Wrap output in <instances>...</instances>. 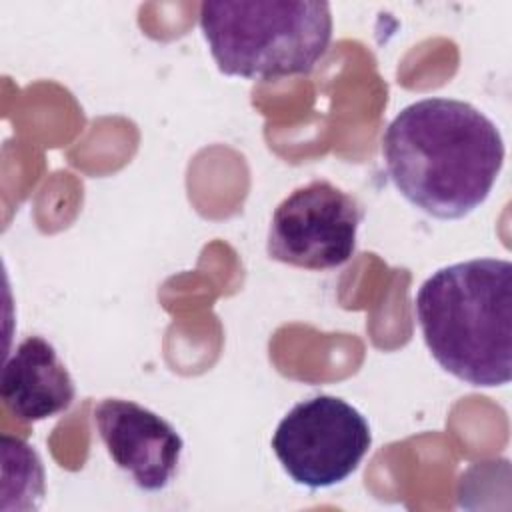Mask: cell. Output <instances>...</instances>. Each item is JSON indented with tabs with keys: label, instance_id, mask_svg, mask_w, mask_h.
I'll use <instances>...</instances> for the list:
<instances>
[{
	"label": "cell",
	"instance_id": "6da1fadb",
	"mask_svg": "<svg viewBox=\"0 0 512 512\" xmlns=\"http://www.w3.org/2000/svg\"><path fill=\"white\" fill-rule=\"evenodd\" d=\"M382 154L392 184L410 204L456 220L488 198L506 150L498 126L470 102L422 98L388 124Z\"/></svg>",
	"mask_w": 512,
	"mask_h": 512
},
{
	"label": "cell",
	"instance_id": "7a4b0ae2",
	"mask_svg": "<svg viewBox=\"0 0 512 512\" xmlns=\"http://www.w3.org/2000/svg\"><path fill=\"white\" fill-rule=\"evenodd\" d=\"M416 318L432 358L472 386L512 378V264L474 258L436 270L418 288Z\"/></svg>",
	"mask_w": 512,
	"mask_h": 512
},
{
	"label": "cell",
	"instance_id": "3957f363",
	"mask_svg": "<svg viewBox=\"0 0 512 512\" xmlns=\"http://www.w3.org/2000/svg\"><path fill=\"white\" fill-rule=\"evenodd\" d=\"M200 28L220 72L250 80L308 74L332 40L318 0H218L200 4Z\"/></svg>",
	"mask_w": 512,
	"mask_h": 512
},
{
	"label": "cell",
	"instance_id": "277c9868",
	"mask_svg": "<svg viewBox=\"0 0 512 512\" xmlns=\"http://www.w3.org/2000/svg\"><path fill=\"white\" fill-rule=\"evenodd\" d=\"M372 444L366 418L346 400L318 394L294 404L278 422L272 450L300 486L328 488L344 482Z\"/></svg>",
	"mask_w": 512,
	"mask_h": 512
},
{
	"label": "cell",
	"instance_id": "5b68a950",
	"mask_svg": "<svg viewBox=\"0 0 512 512\" xmlns=\"http://www.w3.org/2000/svg\"><path fill=\"white\" fill-rule=\"evenodd\" d=\"M362 220L364 210L354 196L328 180H312L276 206L268 256L306 270L338 268L352 258Z\"/></svg>",
	"mask_w": 512,
	"mask_h": 512
},
{
	"label": "cell",
	"instance_id": "8992f818",
	"mask_svg": "<svg viewBox=\"0 0 512 512\" xmlns=\"http://www.w3.org/2000/svg\"><path fill=\"white\" fill-rule=\"evenodd\" d=\"M94 424L110 458L148 492L164 490L178 472L182 436L156 412L122 398H104Z\"/></svg>",
	"mask_w": 512,
	"mask_h": 512
},
{
	"label": "cell",
	"instance_id": "52a82bcc",
	"mask_svg": "<svg viewBox=\"0 0 512 512\" xmlns=\"http://www.w3.org/2000/svg\"><path fill=\"white\" fill-rule=\"evenodd\" d=\"M74 394L68 368L42 336L24 338L4 362L0 396L10 414L22 422L46 420L68 410Z\"/></svg>",
	"mask_w": 512,
	"mask_h": 512
}]
</instances>
